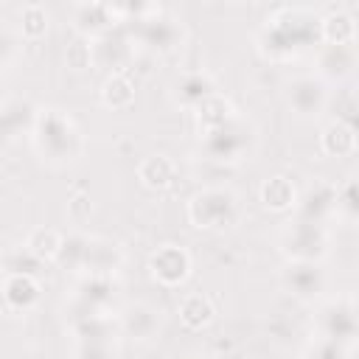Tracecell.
<instances>
[{"label":"cell","mask_w":359,"mask_h":359,"mask_svg":"<svg viewBox=\"0 0 359 359\" xmlns=\"http://www.w3.org/2000/svg\"><path fill=\"white\" fill-rule=\"evenodd\" d=\"M67 328L76 345H115L121 337L115 314H90V317L67 320Z\"/></svg>","instance_id":"obj_19"},{"label":"cell","mask_w":359,"mask_h":359,"mask_svg":"<svg viewBox=\"0 0 359 359\" xmlns=\"http://www.w3.org/2000/svg\"><path fill=\"white\" fill-rule=\"evenodd\" d=\"M118 328L123 337H132L137 342H149L160 334L163 328V311L151 303H126L123 309L115 311Z\"/></svg>","instance_id":"obj_14"},{"label":"cell","mask_w":359,"mask_h":359,"mask_svg":"<svg viewBox=\"0 0 359 359\" xmlns=\"http://www.w3.org/2000/svg\"><path fill=\"white\" fill-rule=\"evenodd\" d=\"M135 42L129 36V31L123 25L112 28L109 34L98 36V39H90V62L101 70H107L109 76L115 73H123L135 56Z\"/></svg>","instance_id":"obj_9"},{"label":"cell","mask_w":359,"mask_h":359,"mask_svg":"<svg viewBox=\"0 0 359 359\" xmlns=\"http://www.w3.org/2000/svg\"><path fill=\"white\" fill-rule=\"evenodd\" d=\"M199 146H202V154L213 163H241L247 160L255 146H258V129L250 118L244 115H233L230 121H224L222 126L199 135Z\"/></svg>","instance_id":"obj_3"},{"label":"cell","mask_w":359,"mask_h":359,"mask_svg":"<svg viewBox=\"0 0 359 359\" xmlns=\"http://www.w3.org/2000/svg\"><path fill=\"white\" fill-rule=\"evenodd\" d=\"M0 269H3V275H31V278H39L42 261L25 244H14V247H6V252L0 255Z\"/></svg>","instance_id":"obj_28"},{"label":"cell","mask_w":359,"mask_h":359,"mask_svg":"<svg viewBox=\"0 0 359 359\" xmlns=\"http://www.w3.org/2000/svg\"><path fill=\"white\" fill-rule=\"evenodd\" d=\"M331 250V233L325 224H309L292 219L280 230V252L286 261H300V264H323Z\"/></svg>","instance_id":"obj_5"},{"label":"cell","mask_w":359,"mask_h":359,"mask_svg":"<svg viewBox=\"0 0 359 359\" xmlns=\"http://www.w3.org/2000/svg\"><path fill=\"white\" fill-rule=\"evenodd\" d=\"M320 39L328 45H353L356 39V22L348 11L331 8L320 17Z\"/></svg>","instance_id":"obj_24"},{"label":"cell","mask_w":359,"mask_h":359,"mask_svg":"<svg viewBox=\"0 0 359 359\" xmlns=\"http://www.w3.org/2000/svg\"><path fill=\"white\" fill-rule=\"evenodd\" d=\"M115 280L104 278V275H79L67 306H65V317L67 320H79V317H90V314H115Z\"/></svg>","instance_id":"obj_7"},{"label":"cell","mask_w":359,"mask_h":359,"mask_svg":"<svg viewBox=\"0 0 359 359\" xmlns=\"http://www.w3.org/2000/svg\"><path fill=\"white\" fill-rule=\"evenodd\" d=\"M90 210H93V205H90V199H87L84 194L70 196V202H67V216H70L73 222H84V219L90 216Z\"/></svg>","instance_id":"obj_36"},{"label":"cell","mask_w":359,"mask_h":359,"mask_svg":"<svg viewBox=\"0 0 359 359\" xmlns=\"http://www.w3.org/2000/svg\"><path fill=\"white\" fill-rule=\"evenodd\" d=\"M14 53H17V39H14L6 28H0V76H3V73H6V67L11 65Z\"/></svg>","instance_id":"obj_35"},{"label":"cell","mask_w":359,"mask_h":359,"mask_svg":"<svg viewBox=\"0 0 359 359\" xmlns=\"http://www.w3.org/2000/svg\"><path fill=\"white\" fill-rule=\"evenodd\" d=\"M20 31H22L25 39H39L48 31V11L42 6H36V3L25 6L20 11Z\"/></svg>","instance_id":"obj_34"},{"label":"cell","mask_w":359,"mask_h":359,"mask_svg":"<svg viewBox=\"0 0 359 359\" xmlns=\"http://www.w3.org/2000/svg\"><path fill=\"white\" fill-rule=\"evenodd\" d=\"M137 180L151 191H165L177 182V163L168 154H149L137 165Z\"/></svg>","instance_id":"obj_22"},{"label":"cell","mask_w":359,"mask_h":359,"mask_svg":"<svg viewBox=\"0 0 359 359\" xmlns=\"http://www.w3.org/2000/svg\"><path fill=\"white\" fill-rule=\"evenodd\" d=\"M36 107L25 98H11L0 107V143H8L14 140L17 135L34 129V121H36Z\"/></svg>","instance_id":"obj_21"},{"label":"cell","mask_w":359,"mask_h":359,"mask_svg":"<svg viewBox=\"0 0 359 359\" xmlns=\"http://www.w3.org/2000/svg\"><path fill=\"white\" fill-rule=\"evenodd\" d=\"M280 286L286 294L303 300V303H314L325 294L328 289V275L323 269V264H300V261H286V266L280 269Z\"/></svg>","instance_id":"obj_10"},{"label":"cell","mask_w":359,"mask_h":359,"mask_svg":"<svg viewBox=\"0 0 359 359\" xmlns=\"http://www.w3.org/2000/svg\"><path fill=\"white\" fill-rule=\"evenodd\" d=\"M31 146L48 165H73L84 151V135L76 121L62 109H39Z\"/></svg>","instance_id":"obj_2"},{"label":"cell","mask_w":359,"mask_h":359,"mask_svg":"<svg viewBox=\"0 0 359 359\" xmlns=\"http://www.w3.org/2000/svg\"><path fill=\"white\" fill-rule=\"evenodd\" d=\"M314 67H317V79L325 84H339L345 79L353 76L356 70V48L353 45H328L320 42L317 53H314Z\"/></svg>","instance_id":"obj_15"},{"label":"cell","mask_w":359,"mask_h":359,"mask_svg":"<svg viewBox=\"0 0 359 359\" xmlns=\"http://www.w3.org/2000/svg\"><path fill=\"white\" fill-rule=\"evenodd\" d=\"M118 25H121V20L115 14V6H109V3H79L73 8V28L87 42L109 34Z\"/></svg>","instance_id":"obj_18"},{"label":"cell","mask_w":359,"mask_h":359,"mask_svg":"<svg viewBox=\"0 0 359 359\" xmlns=\"http://www.w3.org/2000/svg\"><path fill=\"white\" fill-rule=\"evenodd\" d=\"M149 272L157 283L174 289L191 278V252L180 244H160L149 255Z\"/></svg>","instance_id":"obj_13"},{"label":"cell","mask_w":359,"mask_h":359,"mask_svg":"<svg viewBox=\"0 0 359 359\" xmlns=\"http://www.w3.org/2000/svg\"><path fill=\"white\" fill-rule=\"evenodd\" d=\"M101 101L109 109H126V107H132V101H135V84L129 81V76L126 73L107 76V81L101 87Z\"/></svg>","instance_id":"obj_30"},{"label":"cell","mask_w":359,"mask_h":359,"mask_svg":"<svg viewBox=\"0 0 359 359\" xmlns=\"http://www.w3.org/2000/svg\"><path fill=\"white\" fill-rule=\"evenodd\" d=\"M359 213V202H356V182L353 177H348L342 185H337V208H334V219L353 224Z\"/></svg>","instance_id":"obj_32"},{"label":"cell","mask_w":359,"mask_h":359,"mask_svg":"<svg viewBox=\"0 0 359 359\" xmlns=\"http://www.w3.org/2000/svg\"><path fill=\"white\" fill-rule=\"evenodd\" d=\"M241 219V199L224 185L202 188L188 199V222L199 230H227Z\"/></svg>","instance_id":"obj_4"},{"label":"cell","mask_w":359,"mask_h":359,"mask_svg":"<svg viewBox=\"0 0 359 359\" xmlns=\"http://www.w3.org/2000/svg\"><path fill=\"white\" fill-rule=\"evenodd\" d=\"M261 202L269 208V210H278V213H283V210H292L294 208V202H297V191H294V185H292V180L289 177H269L264 185H261Z\"/></svg>","instance_id":"obj_27"},{"label":"cell","mask_w":359,"mask_h":359,"mask_svg":"<svg viewBox=\"0 0 359 359\" xmlns=\"http://www.w3.org/2000/svg\"><path fill=\"white\" fill-rule=\"evenodd\" d=\"M185 359H210V356H202V353H191V356H185Z\"/></svg>","instance_id":"obj_38"},{"label":"cell","mask_w":359,"mask_h":359,"mask_svg":"<svg viewBox=\"0 0 359 359\" xmlns=\"http://www.w3.org/2000/svg\"><path fill=\"white\" fill-rule=\"evenodd\" d=\"M314 337H325L353 348L356 345V300L351 294L323 300L314 314Z\"/></svg>","instance_id":"obj_8"},{"label":"cell","mask_w":359,"mask_h":359,"mask_svg":"<svg viewBox=\"0 0 359 359\" xmlns=\"http://www.w3.org/2000/svg\"><path fill=\"white\" fill-rule=\"evenodd\" d=\"M76 359H90V356H81V353H76Z\"/></svg>","instance_id":"obj_40"},{"label":"cell","mask_w":359,"mask_h":359,"mask_svg":"<svg viewBox=\"0 0 359 359\" xmlns=\"http://www.w3.org/2000/svg\"><path fill=\"white\" fill-rule=\"evenodd\" d=\"M320 149L328 157H351L356 151V129H353V123H348L342 118L331 121L320 135Z\"/></svg>","instance_id":"obj_23"},{"label":"cell","mask_w":359,"mask_h":359,"mask_svg":"<svg viewBox=\"0 0 359 359\" xmlns=\"http://www.w3.org/2000/svg\"><path fill=\"white\" fill-rule=\"evenodd\" d=\"M328 84L320 81L314 73L297 76L286 84V104L297 118H320L328 107Z\"/></svg>","instance_id":"obj_11"},{"label":"cell","mask_w":359,"mask_h":359,"mask_svg":"<svg viewBox=\"0 0 359 359\" xmlns=\"http://www.w3.org/2000/svg\"><path fill=\"white\" fill-rule=\"evenodd\" d=\"M233 115H236V107H233V101H230V98H224L222 93L210 95L202 107H196V109H194V118H196V129H199V135H205V132H210V129L222 126V123H224V121H230Z\"/></svg>","instance_id":"obj_25"},{"label":"cell","mask_w":359,"mask_h":359,"mask_svg":"<svg viewBox=\"0 0 359 359\" xmlns=\"http://www.w3.org/2000/svg\"><path fill=\"white\" fill-rule=\"evenodd\" d=\"M351 353H353V348H348V345H339L325 337H314L306 345L303 359H351Z\"/></svg>","instance_id":"obj_33"},{"label":"cell","mask_w":359,"mask_h":359,"mask_svg":"<svg viewBox=\"0 0 359 359\" xmlns=\"http://www.w3.org/2000/svg\"><path fill=\"white\" fill-rule=\"evenodd\" d=\"M67 62H70V67H87L90 65V42L87 39H81V42H76L73 48H67Z\"/></svg>","instance_id":"obj_37"},{"label":"cell","mask_w":359,"mask_h":359,"mask_svg":"<svg viewBox=\"0 0 359 359\" xmlns=\"http://www.w3.org/2000/svg\"><path fill=\"white\" fill-rule=\"evenodd\" d=\"M135 42V48H143V50H151V53H171L182 45V22L163 14L160 6H154V11H149L143 20L132 22V25H123Z\"/></svg>","instance_id":"obj_6"},{"label":"cell","mask_w":359,"mask_h":359,"mask_svg":"<svg viewBox=\"0 0 359 359\" xmlns=\"http://www.w3.org/2000/svg\"><path fill=\"white\" fill-rule=\"evenodd\" d=\"M3 311H6V306H3V297H0V314H3Z\"/></svg>","instance_id":"obj_39"},{"label":"cell","mask_w":359,"mask_h":359,"mask_svg":"<svg viewBox=\"0 0 359 359\" xmlns=\"http://www.w3.org/2000/svg\"><path fill=\"white\" fill-rule=\"evenodd\" d=\"M123 266V250L118 241L112 238H98L90 236L87 244V255H84V266L79 275H104V278H115V272Z\"/></svg>","instance_id":"obj_20"},{"label":"cell","mask_w":359,"mask_h":359,"mask_svg":"<svg viewBox=\"0 0 359 359\" xmlns=\"http://www.w3.org/2000/svg\"><path fill=\"white\" fill-rule=\"evenodd\" d=\"M0 297L6 311L14 314H28L39 306L42 300V286L31 275H3L0 278Z\"/></svg>","instance_id":"obj_17"},{"label":"cell","mask_w":359,"mask_h":359,"mask_svg":"<svg viewBox=\"0 0 359 359\" xmlns=\"http://www.w3.org/2000/svg\"><path fill=\"white\" fill-rule=\"evenodd\" d=\"M177 311H180V320H182L188 328H194V331L210 325L213 317H216V309H213L210 297H208V294H199V292L185 294V297L180 300V309H177Z\"/></svg>","instance_id":"obj_26"},{"label":"cell","mask_w":359,"mask_h":359,"mask_svg":"<svg viewBox=\"0 0 359 359\" xmlns=\"http://www.w3.org/2000/svg\"><path fill=\"white\" fill-rule=\"evenodd\" d=\"M87 244H90V236H84V233H67V236H62V244H59V252H56L53 261L62 269L81 272L84 255H87Z\"/></svg>","instance_id":"obj_29"},{"label":"cell","mask_w":359,"mask_h":359,"mask_svg":"<svg viewBox=\"0 0 359 359\" xmlns=\"http://www.w3.org/2000/svg\"><path fill=\"white\" fill-rule=\"evenodd\" d=\"M171 101L180 107V109H188V112H194L196 107H202L210 95H216L219 93V87H216V81H213V76L210 73H205V70H188V73H182V76H177L174 81H171Z\"/></svg>","instance_id":"obj_16"},{"label":"cell","mask_w":359,"mask_h":359,"mask_svg":"<svg viewBox=\"0 0 359 359\" xmlns=\"http://www.w3.org/2000/svg\"><path fill=\"white\" fill-rule=\"evenodd\" d=\"M320 17L309 8H278L258 31V50L272 62H292L306 50L320 48Z\"/></svg>","instance_id":"obj_1"},{"label":"cell","mask_w":359,"mask_h":359,"mask_svg":"<svg viewBox=\"0 0 359 359\" xmlns=\"http://www.w3.org/2000/svg\"><path fill=\"white\" fill-rule=\"evenodd\" d=\"M22 244H25V247L45 264V261H53V258H56L59 244H62V233L53 230V227H45V224H42V227H34Z\"/></svg>","instance_id":"obj_31"},{"label":"cell","mask_w":359,"mask_h":359,"mask_svg":"<svg viewBox=\"0 0 359 359\" xmlns=\"http://www.w3.org/2000/svg\"><path fill=\"white\" fill-rule=\"evenodd\" d=\"M334 208H337V185L314 180L294 202L292 208V219L297 222H309V224H325L334 222Z\"/></svg>","instance_id":"obj_12"}]
</instances>
